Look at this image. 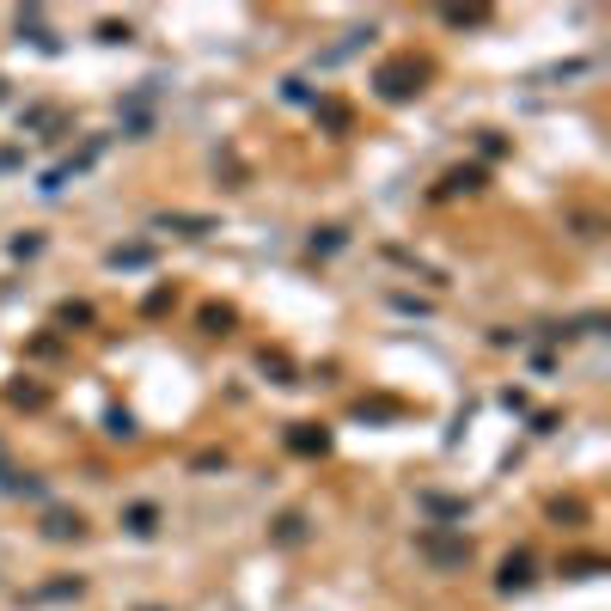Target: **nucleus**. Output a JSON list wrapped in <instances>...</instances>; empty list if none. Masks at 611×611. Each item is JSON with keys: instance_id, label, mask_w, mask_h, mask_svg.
I'll return each instance as SVG.
<instances>
[{"instance_id": "1", "label": "nucleus", "mask_w": 611, "mask_h": 611, "mask_svg": "<svg viewBox=\"0 0 611 611\" xmlns=\"http://www.w3.org/2000/svg\"><path fill=\"white\" fill-rule=\"evenodd\" d=\"M422 80H428V61H416V56H391L386 67L373 74V86H379V98H386V104L416 98V92H422Z\"/></svg>"}, {"instance_id": "2", "label": "nucleus", "mask_w": 611, "mask_h": 611, "mask_svg": "<svg viewBox=\"0 0 611 611\" xmlns=\"http://www.w3.org/2000/svg\"><path fill=\"white\" fill-rule=\"evenodd\" d=\"M416 550H422L434 569H465V563H471V538H465V532L428 526V532H416Z\"/></svg>"}, {"instance_id": "3", "label": "nucleus", "mask_w": 611, "mask_h": 611, "mask_svg": "<svg viewBox=\"0 0 611 611\" xmlns=\"http://www.w3.org/2000/svg\"><path fill=\"white\" fill-rule=\"evenodd\" d=\"M287 452H300V459H325L330 434L318 422H294V428H287Z\"/></svg>"}, {"instance_id": "4", "label": "nucleus", "mask_w": 611, "mask_h": 611, "mask_svg": "<svg viewBox=\"0 0 611 611\" xmlns=\"http://www.w3.org/2000/svg\"><path fill=\"white\" fill-rule=\"evenodd\" d=\"M43 538H49V544H74V538H86V520L67 513V508H49L43 513Z\"/></svg>"}, {"instance_id": "5", "label": "nucleus", "mask_w": 611, "mask_h": 611, "mask_svg": "<svg viewBox=\"0 0 611 611\" xmlns=\"http://www.w3.org/2000/svg\"><path fill=\"white\" fill-rule=\"evenodd\" d=\"M471 190H483V165H452L447 178H440V190H434V196L447 202V196H471Z\"/></svg>"}, {"instance_id": "6", "label": "nucleus", "mask_w": 611, "mask_h": 611, "mask_svg": "<svg viewBox=\"0 0 611 611\" xmlns=\"http://www.w3.org/2000/svg\"><path fill=\"white\" fill-rule=\"evenodd\" d=\"M122 532L153 538V532H160V508H153V502H129V508H122Z\"/></svg>"}, {"instance_id": "7", "label": "nucleus", "mask_w": 611, "mask_h": 611, "mask_svg": "<svg viewBox=\"0 0 611 611\" xmlns=\"http://www.w3.org/2000/svg\"><path fill=\"white\" fill-rule=\"evenodd\" d=\"M495 587H502V593H526L532 587V556H526V550H513L508 563H502V581H495Z\"/></svg>"}, {"instance_id": "8", "label": "nucleus", "mask_w": 611, "mask_h": 611, "mask_svg": "<svg viewBox=\"0 0 611 611\" xmlns=\"http://www.w3.org/2000/svg\"><path fill=\"white\" fill-rule=\"evenodd\" d=\"M153 226H165V233H183V239H208V233H214V221H208V214H160Z\"/></svg>"}, {"instance_id": "9", "label": "nucleus", "mask_w": 611, "mask_h": 611, "mask_svg": "<svg viewBox=\"0 0 611 611\" xmlns=\"http://www.w3.org/2000/svg\"><path fill=\"white\" fill-rule=\"evenodd\" d=\"M257 367H264L275 386H300V379H294V361H287L282 348H264V355H257Z\"/></svg>"}, {"instance_id": "10", "label": "nucleus", "mask_w": 611, "mask_h": 611, "mask_svg": "<svg viewBox=\"0 0 611 611\" xmlns=\"http://www.w3.org/2000/svg\"><path fill=\"white\" fill-rule=\"evenodd\" d=\"M233 318H239L233 306H202V330H208V337H226V330H233Z\"/></svg>"}, {"instance_id": "11", "label": "nucleus", "mask_w": 611, "mask_h": 611, "mask_svg": "<svg viewBox=\"0 0 611 611\" xmlns=\"http://www.w3.org/2000/svg\"><path fill=\"white\" fill-rule=\"evenodd\" d=\"M306 538V513H282L275 520V544H300Z\"/></svg>"}, {"instance_id": "12", "label": "nucleus", "mask_w": 611, "mask_h": 611, "mask_svg": "<svg viewBox=\"0 0 611 611\" xmlns=\"http://www.w3.org/2000/svg\"><path fill=\"white\" fill-rule=\"evenodd\" d=\"M147 257H153L147 244H129V251H122V244H117V251H110V269H141Z\"/></svg>"}, {"instance_id": "13", "label": "nucleus", "mask_w": 611, "mask_h": 611, "mask_svg": "<svg viewBox=\"0 0 611 611\" xmlns=\"http://www.w3.org/2000/svg\"><path fill=\"white\" fill-rule=\"evenodd\" d=\"M428 513H447V520H465V502H452V495H422Z\"/></svg>"}, {"instance_id": "14", "label": "nucleus", "mask_w": 611, "mask_h": 611, "mask_svg": "<svg viewBox=\"0 0 611 611\" xmlns=\"http://www.w3.org/2000/svg\"><path fill=\"white\" fill-rule=\"evenodd\" d=\"M13 404H19V409H43V404H49V391H43V386H13Z\"/></svg>"}, {"instance_id": "15", "label": "nucleus", "mask_w": 611, "mask_h": 611, "mask_svg": "<svg viewBox=\"0 0 611 611\" xmlns=\"http://www.w3.org/2000/svg\"><path fill=\"white\" fill-rule=\"evenodd\" d=\"M599 569H606L599 556H575V563H563V575H569V581H587V575H599Z\"/></svg>"}, {"instance_id": "16", "label": "nucleus", "mask_w": 611, "mask_h": 611, "mask_svg": "<svg viewBox=\"0 0 611 611\" xmlns=\"http://www.w3.org/2000/svg\"><path fill=\"white\" fill-rule=\"evenodd\" d=\"M483 6H447V25H483Z\"/></svg>"}, {"instance_id": "17", "label": "nucleus", "mask_w": 611, "mask_h": 611, "mask_svg": "<svg viewBox=\"0 0 611 611\" xmlns=\"http://www.w3.org/2000/svg\"><path fill=\"white\" fill-rule=\"evenodd\" d=\"M56 318H61V325H92V306L67 300V306H61V312H56Z\"/></svg>"}, {"instance_id": "18", "label": "nucleus", "mask_w": 611, "mask_h": 611, "mask_svg": "<svg viewBox=\"0 0 611 611\" xmlns=\"http://www.w3.org/2000/svg\"><path fill=\"white\" fill-rule=\"evenodd\" d=\"M110 434H117V440H135V416H129V409H110Z\"/></svg>"}, {"instance_id": "19", "label": "nucleus", "mask_w": 611, "mask_h": 611, "mask_svg": "<svg viewBox=\"0 0 611 611\" xmlns=\"http://www.w3.org/2000/svg\"><path fill=\"white\" fill-rule=\"evenodd\" d=\"M337 244H343V226H325V233H312V251H325V257L337 251Z\"/></svg>"}, {"instance_id": "20", "label": "nucleus", "mask_w": 611, "mask_h": 611, "mask_svg": "<svg viewBox=\"0 0 611 611\" xmlns=\"http://www.w3.org/2000/svg\"><path fill=\"white\" fill-rule=\"evenodd\" d=\"M37 251H43V239H37V233H25V239H13V257H37Z\"/></svg>"}, {"instance_id": "21", "label": "nucleus", "mask_w": 611, "mask_h": 611, "mask_svg": "<svg viewBox=\"0 0 611 611\" xmlns=\"http://www.w3.org/2000/svg\"><path fill=\"white\" fill-rule=\"evenodd\" d=\"M147 611H160V606H147Z\"/></svg>"}]
</instances>
